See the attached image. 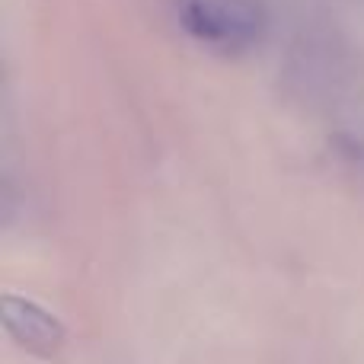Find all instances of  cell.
Wrapping results in <instances>:
<instances>
[{"instance_id":"1","label":"cell","mask_w":364,"mask_h":364,"mask_svg":"<svg viewBox=\"0 0 364 364\" xmlns=\"http://www.w3.org/2000/svg\"><path fill=\"white\" fill-rule=\"evenodd\" d=\"M173 23L198 48L243 58L265 42L269 13L262 0H164Z\"/></svg>"},{"instance_id":"2","label":"cell","mask_w":364,"mask_h":364,"mask_svg":"<svg viewBox=\"0 0 364 364\" xmlns=\"http://www.w3.org/2000/svg\"><path fill=\"white\" fill-rule=\"evenodd\" d=\"M4 326L26 352L55 355L64 346V326L55 314L38 307L36 301H26L19 294H4Z\"/></svg>"}]
</instances>
